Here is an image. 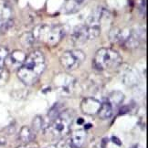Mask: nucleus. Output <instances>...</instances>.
Masks as SVG:
<instances>
[{
	"label": "nucleus",
	"mask_w": 148,
	"mask_h": 148,
	"mask_svg": "<svg viewBox=\"0 0 148 148\" xmlns=\"http://www.w3.org/2000/svg\"><path fill=\"white\" fill-rule=\"evenodd\" d=\"M45 68L46 60L43 53L39 50H34L27 58L18 71V77L26 85H32L41 76Z\"/></svg>",
	"instance_id": "f257e3e1"
},
{
	"label": "nucleus",
	"mask_w": 148,
	"mask_h": 148,
	"mask_svg": "<svg viewBox=\"0 0 148 148\" xmlns=\"http://www.w3.org/2000/svg\"><path fill=\"white\" fill-rule=\"evenodd\" d=\"M73 119L74 113L71 111H63L58 117H56L48 124L47 128L45 129V133L50 137L56 139L64 137L70 133Z\"/></svg>",
	"instance_id": "f03ea898"
},
{
	"label": "nucleus",
	"mask_w": 148,
	"mask_h": 148,
	"mask_svg": "<svg viewBox=\"0 0 148 148\" xmlns=\"http://www.w3.org/2000/svg\"><path fill=\"white\" fill-rule=\"evenodd\" d=\"M65 27L62 25L45 24L38 26L32 33L38 41L48 46H55L59 44L65 35Z\"/></svg>",
	"instance_id": "7ed1b4c3"
},
{
	"label": "nucleus",
	"mask_w": 148,
	"mask_h": 148,
	"mask_svg": "<svg viewBox=\"0 0 148 148\" xmlns=\"http://www.w3.org/2000/svg\"><path fill=\"white\" fill-rule=\"evenodd\" d=\"M122 57L116 50L109 48H101L95 53L92 64L98 71H109L119 68L122 65Z\"/></svg>",
	"instance_id": "20e7f679"
},
{
	"label": "nucleus",
	"mask_w": 148,
	"mask_h": 148,
	"mask_svg": "<svg viewBox=\"0 0 148 148\" xmlns=\"http://www.w3.org/2000/svg\"><path fill=\"white\" fill-rule=\"evenodd\" d=\"M54 85L60 95L68 97L72 95L75 92L77 81L70 74L60 73L54 78Z\"/></svg>",
	"instance_id": "39448f33"
},
{
	"label": "nucleus",
	"mask_w": 148,
	"mask_h": 148,
	"mask_svg": "<svg viewBox=\"0 0 148 148\" xmlns=\"http://www.w3.org/2000/svg\"><path fill=\"white\" fill-rule=\"evenodd\" d=\"M86 56L81 49L67 50L60 58V62L61 66L68 71H71L78 69L85 60Z\"/></svg>",
	"instance_id": "423d86ee"
},
{
	"label": "nucleus",
	"mask_w": 148,
	"mask_h": 148,
	"mask_svg": "<svg viewBox=\"0 0 148 148\" xmlns=\"http://www.w3.org/2000/svg\"><path fill=\"white\" fill-rule=\"evenodd\" d=\"M133 30L130 28L114 27L110 31L109 38L112 43H117L121 46H127L129 40L132 38Z\"/></svg>",
	"instance_id": "0eeeda50"
},
{
	"label": "nucleus",
	"mask_w": 148,
	"mask_h": 148,
	"mask_svg": "<svg viewBox=\"0 0 148 148\" xmlns=\"http://www.w3.org/2000/svg\"><path fill=\"white\" fill-rule=\"evenodd\" d=\"M12 9L5 2H0V31L5 33L13 27Z\"/></svg>",
	"instance_id": "6e6552de"
},
{
	"label": "nucleus",
	"mask_w": 148,
	"mask_h": 148,
	"mask_svg": "<svg viewBox=\"0 0 148 148\" xmlns=\"http://www.w3.org/2000/svg\"><path fill=\"white\" fill-rule=\"evenodd\" d=\"M120 71L122 74V81L127 86H134L139 82L138 72L133 67L129 65L120 66Z\"/></svg>",
	"instance_id": "1a4fd4ad"
},
{
	"label": "nucleus",
	"mask_w": 148,
	"mask_h": 148,
	"mask_svg": "<svg viewBox=\"0 0 148 148\" xmlns=\"http://www.w3.org/2000/svg\"><path fill=\"white\" fill-rule=\"evenodd\" d=\"M101 102L93 97L85 98L81 104V109L83 113L87 115H95L98 114V112L101 108Z\"/></svg>",
	"instance_id": "9d476101"
},
{
	"label": "nucleus",
	"mask_w": 148,
	"mask_h": 148,
	"mask_svg": "<svg viewBox=\"0 0 148 148\" xmlns=\"http://www.w3.org/2000/svg\"><path fill=\"white\" fill-rule=\"evenodd\" d=\"M27 58V55L24 51L22 50H15L13 52L8 55L7 60H5V63L12 69H19V68L23 65L24 61Z\"/></svg>",
	"instance_id": "9b49d317"
},
{
	"label": "nucleus",
	"mask_w": 148,
	"mask_h": 148,
	"mask_svg": "<svg viewBox=\"0 0 148 148\" xmlns=\"http://www.w3.org/2000/svg\"><path fill=\"white\" fill-rule=\"evenodd\" d=\"M71 41L75 45H82L89 40L88 30L86 25H79L73 29L71 34Z\"/></svg>",
	"instance_id": "f8f14e48"
},
{
	"label": "nucleus",
	"mask_w": 148,
	"mask_h": 148,
	"mask_svg": "<svg viewBox=\"0 0 148 148\" xmlns=\"http://www.w3.org/2000/svg\"><path fill=\"white\" fill-rule=\"evenodd\" d=\"M86 131L78 130L73 132L70 138V145L73 148H82L86 140Z\"/></svg>",
	"instance_id": "ddd939ff"
},
{
	"label": "nucleus",
	"mask_w": 148,
	"mask_h": 148,
	"mask_svg": "<svg viewBox=\"0 0 148 148\" xmlns=\"http://www.w3.org/2000/svg\"><path fill=\"white\" fill-rule=\"evenodd\" d=\"M86 0H67L63 5L62 10L65 14H74L78 12Z\"/></svg>",
	"instance_id": "4468645a"
},
{
	"label": "nucleus",
	"mask_w": 148,
	"mask_h": 148,
	"mask_svg": "<svg viewBox=\"0 0 148 148\" xmlns=\"http://www.w3.org/2000/svg\"><path fill=\"white\" fill-rule=\"evenodd\" d=\"M36 132L30 127L27 126H23L20 131H19V134H18V139L24 144H29L35 140L36 138Z\"/></svg>",
	"instance_id": "2eb2a0df"
},
{
	"label": "nucleus",
	"mask_w": 148,
	"mask_h": 148,
	"mask_svg": "<svg viewBox=\"0 0 148 148\" xmlns=\"http://www.w3.org/2000/svg\"><path fill=\"white\" fill-rule=\"evenodd\" d=\"M113 108L109 101H105L103 103L101 104V108L98 112V115L102 120H106V119H109L112 117V113H113Z\"/></svg>",
	"instance_id": "dca6fc26"
},
{
	"label": "nucleus",
	"mask_w": 148,
	"mask_h": 148,
	"mask_svg": "<svg viewBox=\"0 0 148 148\" xmlns=\"http://www.w3.org/2000/svg\"><path fill=\"white\" fill-rule=\"evenodd\" d=\"M123 100H124L123 93L119 92V90H114V92H112L109 94L107 101H109L111 105L114 108V107H117L120 104H122Z\"/></svg>",
	"instance_id": "f3484780"
},
{
	"label": "nucleus",
	"mask_w": 148,
	"mask_h": 148,
	"mask_svg": "<svg viewBox=\"0 0 148 148\" xmlns=\"http://www.w3.org/2000/svg\"><path fill=\"white\" fill-rule=\"evenodd\" d=\"M36 38L34 37V34L32 32H25L19 38V41L22 44V46L25 48H31L35 42Z\"/></svg>",
	"instance_id": "a211bd4d"
},
{
	"label": "nucleus",
	"mask_w": 148,
	"mask_h": 148,
	"mask_svg": "<svg viewBox=\"0 0 148 148\" xmlns=\"http://www.w3.org/2000/svg\"><path fill=\"white\" fill-rule=\"evenodd\" d=\"M33 130L35 132H39V131H45L48 125L46 124V121L42 116H37L32 122Z\"/></svg>",
	"instance_id": "6ab92c4d"
},
{
	"label": "nucleus",
	"mask_w": 148,
	"mask_h": 148,
	"mask_svg": "<svg viewBox=\"0 0 148 148\" xmlns=\"http://www.w3.org/2000/svg\"><path fill=\"white\" fill-rule=\"evenodd\" d=\"M62 112H63V106H62L61 104H59V103L55 104V105L49 110V113H48L49 120L50 122L52 121V120H54V119H55L56 117H58Z\"/></svg>",
	"instance_id": "aec40b11"
},
{
	"label": "nucleus",
	"mask_w": 148,
	"mask_h": 148,
	"mask_svg": "<svg viewBox=\"0 0 148 148\" xmlns=\"http://www.w3.org/2000/svg\"><path fill=\"white\" fill-rule=\"evenodd\" d=\"M9 79V72L5 68H0V86H3L8 82Z\"/></svg>",
	"instance_id": "412c9836"
},
{
	"label": "nucleus",
	"mask_w": 148,
	"mask_h": 148,
	"mask_svg": "<svg viewBox=\"0 0 148 148\" xmlns=\"http://www.w3.org/2000/svg\"><path fill=\"white\" fill-rule=\"evenodd\" d=\"M8 49L4 46H0V68H3L5 65V60L8 55Z\"/></svg>",
	"instance_id": "4be33fe9"
},
{
	"label": "nucleus",
	"mask_w": 148,
	"mask_h": 148,
	"mask_svg": "<svg viewBox=\"0 0 148 148\" xmlns=\"http://www.w3.org/2000/svg\"><path fill=\"white\" fill-rule=\"evenodd\" d=\"M18 148H37V145H34L33 143H29V144H26L25 145H22Z\"/></svg>",
	"instance_id": "5701e85b"
},
{
	"label": "nucleus",
	"mask_w": 148,
	"mask_h": 148,
	"mask_svg": "<svg viewBox=\"0 0 148 148\" xmlns=\"http://www.w3.org/2000/svg\"><path fill=\"white\" fill-rule=\"evenodd\" d=\"M5 143H7V140H5V138L3 137V136H0V146L5 145Z\"/></svg>",
	"instance_id": "b1692460"
},
{
	"label": "nucleus",
	"mask_w": 148,
	"mask_h": 148,
	"mask_svg": "<svg viewBox=\"0 0 148 148\" xmlns=\"http://www.w3.org/2000/svg\"><path fill=\"white\" fill-rule=\"evenodd\" d=\"M131 148H138V147H137V145H134V146H132Z\"/></svg>",
	"instance_id": "393cba45"
}]
</instances>
